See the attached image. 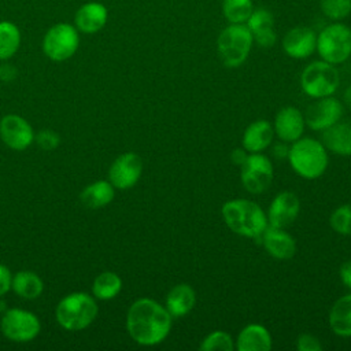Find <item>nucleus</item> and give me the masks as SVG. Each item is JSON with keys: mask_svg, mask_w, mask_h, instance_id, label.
<instances>
[{"mask_svg": "<svg viewBox=\"0 0 351 351\" xmlns=\"http://www.w3.org/2000/svg\"><path fill=\"white\" fill-rule=\"evenodd\" d=\"M126 328L136 343L155 346L167 337L171 329V315L158 302L141 298L129 307Z\"/></svg>", "mask_w": 351, "mask_h": 351, "instance_id": "f257e3e1", "label": "nucleus"}, {"mask_svg": "<svg viewBox=\"0 0 351 351\" xmlns=\"http://www.w3.org/2000/svg\"><path fill=\"white\" fill-rule=\"evenodd\" d=\"M222 217L232 232L251 239L259 237L269 225L261 206L245 199L226 202L222 206Z\"/></svg>", "mask_w": 351, "mask_h": 351, "instance_id": "f03ea898", "label": "nucleus"}, {"mask_svg": "<svg viewBox=\"0 0 351 351\" xmlns=\"http://www.w3.org/2000/svg\"><path fill=\"white\" fill-rule=\"evenodd\" d=\"M288 159L292 169L307 180L318 178L328 166V154L324 144L310 137L293 141L288 151Z\"/></svg>", "mask_w": 351, "mask_h": 351, "instance_id": "7ed1b4c3", "label": "nucleus"}, {"mask_svg": "<svg viewBox=\"0 0 351 351\" xmlns=\"http://www.w3.org/2000/svg\"><path fill=\"white\" fill-rule=\"evenodd\" d=\"M96 300L85 292H73L64 296L55 311L60 326L67 330H81L89 326L97 315Z\"/></svg>", "mask_w": 351, "mask_h": 351, "instance_id": "20e7f679", "label": "nucleus"}, {"mask_svg": "<svg viewBox=\"0 0 351 351\" xmlns=\"http://www.w3.org/2000/svg\"><path fill=\"white\" fill-rule=\"evenodd\" d=\"M254 37L241 23L225 27L218 37V53L226 67H239L247 59Z\"/></svg>", "mask_w": 351, "mask_h": 351, "instance_id": "39448f33", "label": "nucleus"}, {"mask_svg": "<svg viewBox=\"0 0 351 351\" xmlns=\"http://www.w3.org/2000/svg\"><path fill=\"white\" fill-rule=\"evenodd\" d=\"M340 82L339 73L332 63L317 60L310 63L302 73L300 84L306 95L314 99L332 96Z\"/></svg>", "mask_w": 351, "mask_h": 351, "instance_id": "423d86ee", "label": "nucleus"}, {"mask_svg": "<svg viewBox=\"0 0 351 351\" xmlns=\"http://www.w3.org/2000/svg\"><path fill=\"white\" fill-rule=\"evenodd\" d=\"M317 49L325 62L343 63L351 55V29L341 23L326 26L317 37Z\"/></svg>", "mask_w": 351, "mask_h": 351, "instance_id": "0eeeda50", "label": "nucleus"}, {"mask_svg": "<svg viewBox=\"0 0 351 351\" xmlns=\"http://www.w3.org/2000/svg\"><path fill=\"white\" fill-rule=\"evenodd\" d=\"M0 328L7 339L26 343L38 335L41 325L36 314L22 308H10L1 317Z\"/></svg>", "mask_w": 351, "mask_h": 351, "instance_id": "6e6552de", "label": "nucleus"}, {"mask_svg": "<svg viewBox=\"0 0 351 351\" xmlns=\"http://www.w3.org/2000/svg\"><path fill=\"white\" fill-rule=\"evenodd\" d=\"M78 43L80 38L75 27L69 23H58L47 32L43 41V49L49 59L62 62L74 55Z\"/></svg>", "mask_w": 351, "mask_h": 351, "instance_id": "1a4fd4ad", "label": "nucleus"}, {"mask_svg": "<svg viewBox=\"0 0 351 351\" xmlns=\"http://www.w3.org/2000/svg\"><path fill=\"white\" fill-rule=\"evenodd\" d=\"M273 180V166L267 156L252 152L241 165V182L250 193H262Z\"/></svg>", "mask_w": 351, "mask_h": 351, "instance_id": "9d476101", "label": "nucleus"}, {"mask_svg": "<svg viewBox=\"0 0 351 351\" xmlns=\"http://www.w3.org/2000/svg\"><path fill=\"white\" fill-rule=\"evenodd\" d=\"M143 171V160L134 152L119 155L108 170V180L118 189L132 188L140 178Z\"/></svg>", "mask_w": 351, "mask_h": 351, "instance_id": "9b49d317", "label": "nucleus"}, {"mask_svg": "<svg viewBox=\"0 0 351 351\" xmlns=\"http://www.w3.org/2000/svg\"><path fill=\"white\" fill-rule=\"evenodd\" d=\"M343 114L341 103L332 97H321L311 106H308L304 117V123L313 130H325L337 123Z\"/></svg>", "mask_w": 351, "mask_h": 351, "instance_id": "f8f14e48", "label": "nucleus"}, {"mask_svg": "<svg viewBox=\"0 0 351 351\" xmlns=\"http://www.w3.org/2000/svg\"><path fill=\"white\" fill-rule=\"evenodd\" d=\"M0 138L3 143L16 151L26 149L34 140V133L30 123L15 114L3 117L0 121Z\"/></svg>", "mask_w": 351, "mask_h": 351, "instance_id": "ddd939ff", "label": "nucleus"}, {"mask_svg": "<svg viewBox=\"0 0 351 351\" xmlns=\"http://www.w3.org/2000/svg\"><path fill=\"white\" fill-rule=\"evenodd\" d=\"M300 210V202L299 197L293 192H281L278 193L270 207H269V214H267V222L271 226L276 228H285L291 225L295 218L298 217Z\"/></svg>", "mask_w": 351, "mask_h": 351, "instance_id": "4468645a", "label": "nucleus"}, {"mask_svg": "<svg viewBox=\"0 0 351 351\" xmlns=\"http://www.w3.org/2000/svg\"><path fill=\"white\" fill-rule=\"evenodd\" d=\"M259 237V243H262L266 251L277 259H289L296 252V243L293 237L282 230V228L267 225Z\"/></svg>", "mask_w": 351, "mask_h": 351, "instance_id": "2eb2a0df", "label": "nucleus"}, {"mask_svg": "<svg viewBox=\"0 0 351 351\" xmlns=\"http://www.w3.org/2000/svg\"><path fill=\"white\" fill-rule=\"evenodd\" d=\"M304 130V117L296 107L281 108L274 121V132L285 143H293L302 137Z\"/></svg>", "mask_w": 351, "mask_h": 351, "instance_id": "dca6fc26", "label": "nucleus"}, {"mask_svg": "<svg viewBox=\"0 0 351 351\" xmlns=\"http://www.w3.org/2000/svg\"><path fill=\"white\" fill-rule=\"evenodd\" d=\"M282 47L291 58L303 59L314 52L317 47V36L310 27H293L285 34Z\"/></svg>", "mask_w": 351, "mask_h": 351, "instance_id": "f3484780", "label": "nucleus"}, {"mask_svg": "<svg viewBox=\"0 0 351 351\" xmlns=\"http://www.w3.org/2000/svg\"><path fill=\"white\" fill-rule=\"evenodd\" d=\"M273 26V15L265 8H258L252 11L250 18L247 19V27L250 29L254 40L265 48L271 47L276 43V33Z\"/></svg>", "mask_w": 351, "mask_h": 351, "instance_id": "a211bd4d", "label": "nucleus"}, {"mask_svg": "<svg viewBox=\"0 0 351 351\" xmlns=\"http://www.w3.org/2000/svg\"><path fill=\"white\" fill-rule=\"evenodd\" d=\"M271 348V336L269 330L259 324L247 325L237 337L239 351H269Z\"/></svg>", "mask_w": 351, "mask_h": 351, "instance_id": "6ab92c4d", "label": "nucleus"}, {"mask_svg": "<svg viewBox=\"0 0 351 351\" xmlns=\"http://www.w3.org/2000/svg\"><path fill=\"white\" fill-rule=\"evenodd\" d=\"M273 128L265 121L259 119L252 122L243 134V147L248 152H261L266 149L273 140Z\"/></svg>", "mask_w": 351, "mask_h": 351, "instance_id": "aec40b11", "label": "nucleus"}, {"mask_svg": "<svg viewBox=\"0 0 351 351\" xmlns=\"http://www.w3.org/2000/svg\"><path fill=\"white\" fill-rule=\"evenodd\" d=\"M196 302L195 291L188 284L174 285L166 296V308L171 317L178 318L188 314Z\"/></svg>", "mask_w": 351, "mask_h": 351, "instance_id": "412c9836", "label": "nucleus"}, {"mask_svg": "<svg viewBox=\"0 0 351 351\" xmlns=\"http://www.w3.org/2000/svg\"><path fill=\"white\" fill-rule=\"evenodd\" d=\"M107 21V10L100 3H86L75 14V25L84 33L99 32Z\"/></svg>", "mask_w": 351, "mask_h": 351, "instance_id": "4be33fe9", "label": "nucleus"}, {"mask_svg": "<svg viewBox=\"0 0 351 351\" xmlns=\"http://www.w3.org/2000/svg\"><path fill=\"white\" fill-rule=\"evenodd\" d=\"M115 191L114 185L110 181H95L85 186L80 195V202L86 208H100L108 204L114 199Z\"/></svg>", "mask_w": 351, "mask_h": 351, "instance_id": "5701e85b", "label": "nucleus"}, {"mask_svg": "<svg viewBox=\"0 0 351 351\" xmlns=\"http://www.w3.org/2000/svg\"><path fill=\"white\" fill-rule=\"evenodd\" d=\"M329 325L336 335L343 337L351 336V293L335 302L329 313Z\"/></svg>", "mask_w": 351, "mask_h": 351, "instance_id": "b1692460", "label": "nucleus"}, {"mask_svg": "<svg viewBox=\"0 0 351 351\" xmlns=\"http://www.w3.org/2000/svg\"><path fill=\"white\" fill-rule=\"evenodd\" d=\"M322 143L339 155H351V125L335 123L322 133Z\"/></svg>", "mask_w": 351, "mask_h": 351, "instance_id": "393cba45", "label": "nucleus"}, {"mask_svg": "<svg viewBox=\"0 0 351 351\" xmlns=\"http://www.w3.org/2000/svg\"><path fill=\"white\" fill-rule=\"evenodd\" d=\"M11 288L18 296L27 300H33L43 293L44 282L34 271L22 270L15 273V276L12 277Z\"/></svg>", "mask_w": 351, "mask_h": 351, "instance_id": "a878e982", "label": "nucleus"}, {"mask_svg": "<svg viewBox=\"0 0 351 351\" xmlns=\"http://www.w3.org/2000/svg\"><path fill=\"white\" fill-rule=\"evenodd\" d=\"M122 289V280L114 271L100 273L92 285L93 296L99 300H110L115 298Z\"/></svg>", "mask_w": 351, "mask_h": 351, "instance_id": "bb28decb", "label": "nucleus"}, {"mask_svg": "<svg viewBox=\"0 0 351 351\" xmlns=\"http://www.w3.org/2000/svg\"><path fill=\"white\" fill-rule=\"evenodd\" d=\"M21 33L11 22H0V59L11 58L19 48Z\"/></svg>", "mask_w": 351, "mask_h": 351, "instance_id": "cd10ccee", "label": "nucleus"}, {"mask_svg": "<svg viewBox=\"0 0 351 351\" xmlns=\"http://www.w3.org/2000/svg\"><path fill=\"white\" fill-rule=\"evenodd\" d=\"M223 15L232 23L247 22L252 14V1L251 0H223Z\"/></svg>", "mask_w": 351, "mask_h": 351, "instance_id": "c85d7f7f", "label": "nucleus"}, {"mask_svg": "<svg viewBox=\"0 0 351 351\" xmlns=\"http://www.w3.org/2000/svg\"><path fill=\"white\" fill-rule=\"evenodd\" d=\"M199 348L203 351H213V350L232 351L234 348V344H233L230 335H228L226 332H222V330H215V332L210 333L207 337H204V340L202 341Z\"/></svg>", "mask_w": 351, "mask_h": 351, "instance_id": "c756f323", "label": "nucleus"}, {"mask_svg": "<svg viewBox=\"0 0 351 351\" xmlns=\"http://www.w3.org/2000/svg\"><path fill=\"white\" fill-rule=\"evenodd\" d=\"M330 226L340 234H351V204L337 207L330 215Z\"/></svg>", "mask_w": 351, "mask_h": 351, "instance_id": "7c9ffc66", "label": "nucleus"}, {"mask_svg": "<svg viewBox=\"0 0 351 351\" xmlns=\"http://www.w3.org/2000/svg\"><path fill=\"white\" fill-rule=\"evenodd\" d=\"M321 10L330 19H343L351 12V0H321Z\"/></svg>", "mask_w": 351, "mask_h": 351, "instance_id": "2f4dec72", "label": "nucleus"}, {"mask_svg": "<svg viewBox=\"0 0 351 351\" xmlns=\"http://www.w3.org/2000/svg\"><path fill=\"white\" fill-rule=\"evenodd\" d=\"M34 138L43 149H53L59 144V136L52 130H41Z\"/></svg>", "mask_w": 351, "mask_h": 351, "instance_id": "473e14b6", "label": "nucleus"}, {"mask_svg": "<svg viewBox=\"0 0 351 351\" xmlns=\"http://www.w3.org/2000/svg\"><path fill=\"white\" fill-rule=\"evenodd\" d=\"M296 347L299 351H321L322 350L319 340L313 335H300L298 337Z\"/></svg>", "mask_w": 351, "mask_h": 351, "instance_id": "72a5a7b5", "label": "nucleus"}, {"mask_svg": "<svg viewBox=\"0 0 351 351\" xmlns=\"http://www.w3.org/2000/svg\"><path fill=\"white\" fill-rule=\"evenodd\" d=\"M11 271L8 270L7 266L0 263V296L5 295L11 289Z\"/></svg>", "mask_w": 351, "mask_h": 351, "instance_id": "f704fd0d", "label": "nucleus"}, {"mask_svg": "<svg viewBox=\"0 0 351 351\" xmlns=\"http://www.w3.org/2000/svg\"><path fill=\"white\" fill-rule=\"evenodd\" d=\"M340 278L343 284L351 289V261L346 262L340 267Z\"/></svg>", "mask_w": 351, "mask_h": 351, "instance_id": "c9c22d12", "label": "nucleus"}, {"mask_svg": "<svg viewBox=\"0 0 351 351\" xmlns=\"http://www.w3.org/2000/svg\"><path fill=\"white\" fill-rule=\"evenodd\" d=\"M247 154H245V151L244 149H233L232 151V162L234 163V165H239V166H241L243 163H244V160L247 159Z\"/></svg>", "mask_w": 351, "mask_h": 351, "instance_id": "e433bc0d", "label": "nucleus"}, {"mask_svg": "<svg viewBox=\"0 0 351 351\" xmlns=\"http://www.w3.org/2000/svg\"><path fill=\"white\" fill-rule=\"evenodd\" d=\"M288 151H289V148H287L285 144H277V145L274 147V155H276L277 158L288 156Z\"/></svg>", "mask_w": 351, "mask_h": 351, "instance_id": "4c0bfd02", "label": "nucleus"}, {"mask_svg": "<svg viewBox=\"0 0 351 351\" xmlns=\"http://www.w3.org/2000/svg\"><path fill=\"white\" fill-rule=\"evenodd\" d=\"M344 99H346L347 104L351 107V85L346 89V92H344Z\"/></svg>", "mask_w": 351, "mask_h": 351, "instance_id": "58836bf2", "label": "nucleus"}]
</instances>
